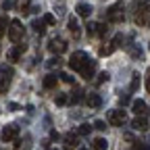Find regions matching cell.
<instances>
[{"instance_id": "6da1fadb", "label": "cell", "mask_w": 150, "mask_h": 150, "mask_svg": "<svg viewBox=\"0 0 150 150\" xmlns=\"http://www.w3.org/2000/svg\"><path fill=\"white\" fill-rule=\"evenodd\" d=\"M123 19H125V6H123V2L112 4L106 11V21H110V23H121Z\"/></svg>"}, {"instance_id": "7a4b0ae2", "label": "cell", "mask_w": 150, "mask_h": 150, "mask_svg": "<svg viewBox=\"0 0 150 150\" xmlns=\"http://www.w3.org/2000/svg\"><path fill=\"white\" fill-rule=\"evenodd\" d=\"M88 63H90V59H88V54H86L83 50L73 52V56L69 59V67H71L73 71H81V69H83Z\"/></svg>"}, {"instance_id": "3957f363", "label": "cell", "mask_w": 150, "mask_h": 150, "mask_svg": "<svg viewBox=\"0 0 150 150\" xmlns=\"http://www.w3.org/2000/svg\"><path fill=\"white\" fill-rule=\"evenodd\" d=\"M23 38V25L19 19H13L11 21V27H8V40L11 42H21Z\"/></svg>"}, {"instance_id": "277c9868", "label": "cell", "mask_w": 150, "mask_h": 150, "mask_svg": "<svg viewBox=\"0 0 150 150\" xmlns=\"http://www.w3.org/2000/svg\"><path fill=\"white\" fill-rule=\"evenodd\" d=\"M136 23L142 25V27H150V6H138Z\"/></svg>"}, {"instance_id": "5b68a950", "label": "cell", "mask_w": 150, "mask_h": 150, "mask_svg": "<svg viewBox=\"0 0 150 150\" xmlns=\"http://www.w3.org/2000/svg\"><path fill=\"white\" fill-rule=\"evenodd\" d=\"M11 75H13V69L0 67V94H6V92H8V86H11Z\"/></svg>"}, {"instance_id": "8992f818", "label": "cell", "mask_w": 150, "mask_h": 150, "mask_svg": "<svg viewBox=\"0 0 150 150\" xmlns=\"http://www.w3.org/2000/svg\"><path fill=\"white\" fill-rule=\"evenodd\" d=\"M106 119H108V123H110V125L119 127V125H123V123L127 121V115H125V110H110Z\"/></svg>"}, {"instance_id": "52a82bcc", "label": "cell", "mask_w": 150, "mask_h": 150, "mask_svg": "<svg viewBox=\"0 0 150 150\" xmlns=\"http://www.w3.org/2000/svg\"><path fill=\"white\" fill-rule=\"evenodd\" d=\"M17 136H19V127H17L15 123H11V125H6V127L2 129V134H0V138H2L4 142H11V140H17Z\"/></svg>"}, {"instance_id": "ba28073f", "label": "cell", "mask_w": 150, "mask_h": 150, "mask_svg": "<svg viewBox=\"0 0 150 150\" xmlns=\"http://www.w3.org/2000/svg\"><path fill=\"white\" fill-rule=\"evenodd\" d=\"M23 50H25V44H17V46H15L13 50H8V52H6V59H8L11 63H17L19 59H21Z\"/></svg>"}, {"instance_id": "9c48e42d", "label": "cell", "mask_w": 150, "mask_h": 150, "mask_svg": "<svg viewBox=\"0 0 150 150\" xmlns=\"http://www.w3.org/2000/svg\"><path fill=\"white\" fill-rule=\"evenodd\" d=\"M77 146H79L77 136H75V134H65V138H63V150H73Z\"/></svg>"}, {"instance_id": "30bf717a", "label": "cell", "mask_w": 150, "mask_h": 150, "mask_svg": "<svg viewBox=\"0 0 150 150\" xmlns=\"http://www.w3.org/2000/svg\"><path fill=\"white\" fill-rule=\"evenodd\" d=\"M48 50L54 52V54H61V52L67 50V42H65V40H52V42L48 44Z\"/></svg>"}, {"instance_id": "8fae6325", "label": "cell", "mask_w": 150, "mask_h": 150, "mask_svg": "<svg viewBox=\"0 0 150 150\" xmlns=\"http://www.w3.org/2000/svg\"><path fill=\"white\" fill-rule=\"evenodd\" d=\"M131 127H134L136 131H146L148 129V121L144 119V115H138L134 121H131Z\"/></svg>"}, {"instance_id": "7c38bea8", "label": "cell", "mask_w": 150, "mask_h": 150, "mask_svg": "<svg viewBox=\"0 0 150 150\" xmlns=\"http://www.w3.org/2000/svg\"><path fill=\"white\" fill-rule=\"evenodd\" d=\"M94 71H96V61H90V63H88V65L79 71V73L83 75L86 79H90V77H94Z\"/></svg>"}, {"instance_id": "4fadbf2b", "label": "cell", "mask_w": 150, "mask_h": 150, "mask_svg": "<svg viewBox=\"0 0 150 150\" xmlns=\"http://www.w3.org/2000/svg\"><path fill=\"white\" fill-rule=\"evenodd\" d=\"M56 81H59V77H56L54 73H48L46 77H44V81H42V86L46 90H52V88H56Z\"/></svg>"}, {"instance_id": "5bb4252c", "label": "cell", "mask_w": 150, "mask_h": 150, "mask_svg": "<svg viewBox=\"0 0 150 150\" xmlns=\"http://www.w3.org/2000/svg\"><path fill=\"white\" fill-rule=\"evenodd\" d=\"M67 27H69V31H71V35L73 38H79V23H77V19H75V17H71L69 19V23H67Z\"/></svg>"}, {"instance_id": "9a60e30c", "label": "cell", "mask_w": 150, "mask_h": 150, "mask_svg": "<svg viewBox=\"0 0 150 150\" xmlns=\"http://www.w3.org/2000/svg\"><path fill=\"white\" fill-rule=\"evenodd\" d=\"M86 102H88V106H92V108H98L102 100H100V96H98V94H92V92H90L88 96H86Z\"/></svg>"}, {"instance_id": "2e32d148", "label": "cell", "mask_w": 150, "mask_h": 150, "mask_svg": "<svg viewBox=\"0 0 150 150\" xmlns=\"http://www.w3.org/2000/svg\"><path fill=\"white\" fill-rule=\"evenodd\" d=\"M46 25H48V23L44 21V19H42V21H40V19H33V21H31V27H33V31H35V33H40V35L46 31Z\"/></svg>"}, {"instance_id": "e0dca14e", "label": "cell", "mask_w": 150, "mask_h": 150, "mask_svg": "<svg viewBox=\"0 0 150 150\" xmlns=\"http://www.w3.org/2000/svg\"><path fill=\"white\" fill-rule=\"evenodd\" d=\"M75 11H77L79 17H90V15H92V6L86 4V2H79L77 6H75Z\"/></svg>"}, {"instance_id": "ac0fdd59", "label": "cell", "mask_w": 150, "mask_h": 150, "mask_svg": "<svg viewBox=\"0 0 150 150\" xmlns=\"http://www.w3.org/2000/svg\"><path fill=\"white\" fill-rule=\"evenodd\" d=\"M131 108H134L136 115H144V112H146V102L144 100H134V102H131Z\"/></svg>"}, {"instance_id": "d6986e66", "label": "cell", "mask_w": 150, "mask_h": 150, "mask_svg": "<svg viewBox=\"0 0 150 150\" xmlns=\"http://www.w3.org/2000/svg\"><path fill=\"white\" fill-rule=\"evenodd\" d=\"M83 94H86V92H81V90H75V92L71 94L69 102H71V104H79V102L83 100Z\"/></svg>"}, {"instance_id": "ffe728a7", "label": "cell", "mask_w": 150, "mask_h": 150, "mask_svg": "<svg viewBox=\"0 0 150 150\" xmlns=\"http://www.w3.org/2000/svg\"><path fill=\"white\" fill-rule=\"evenodd\" d=\"M106 146H108V142H106L104 138H96V140H94L92 150H106Z\"/></svg>"}, {"instance_id": "44dd1931", "label": "cell", "mask_w": 150, "mask_h": 150, "mask_svg": "<svg viewBox=\"0 0 150 150\" xmlns=\"http://www.w3.org/2000/svg\"><path fill=\"white\" fill-rule=\"evenodd\" d=\"M54 102L59 104V106H65V104L69 102V96H67V94H56V96H54Z\"/></svg>"}, {"instance_id": "7402d4cb", "label": "cell", "mask_w": 150, "mask_h": 150, "mask_svg": "<svg viewBox=\"0 0 150 150\" xmlns=\"http://www.w3.org/2000/svg\"><path fill=\"white\" fill-rule=\"evenodd\" d=\"M17 8L21 11V13H29L31 8H29V0H19L17 2Z\"/></svg>"}, {"instance_id": "603a6c76", "label": "cell", "mask_w": 150, "mask_h": 150, "mask_svg": "<svg viewBox=\"0 0 150 150\" xmlns=\"http://www.w3.org/2000/svg\"><path fill=\"white\" fill-rule=\"evenodd\" d=\"M6 25H11V21H8V19H4V17H0V35H4L6 33Z\"/></svg>"}, {"instance_id": "cb8c5ba5", "label": "cell", "mask_w": 150, "mask_h": 150, "mask_svg": "<svg viewBox=\"0 0 150 150\" xmlns=\"http://www.w3.org/2000/svg\"><path fill=\"white\" fill-rule=\"evenodd\" d=\"M90 129H92V127H90L88 123L79 125V127H77V136H88V134H90Z\"/></svg>"}, {"instance_id": "d4e9b609", "label": "cell", "mask_w": 150, "mask_h": 150, "mask_svg": "<svg viewBox=\"0 0 150 150\" xmlns=\"http://www.w3.org/2000/svg\"><path fill=\"white\" fill-rule=\"evenodd\" d=\"M106 29H108V27H106L104 23H96V35H98V38H102V35L106 33Z\"/></svg>"}, {"instance_id": "484cf974", "label": "cell", "mask_w": 150, "mask_h": 150, "mask_svg": "<svg viewBox=\"0 0 150 150\" xmlns=\"http://www.w3.org/2000/svg\"><path fill=\"white\" fill-rule=\"evenodd\" d=\"M108 77H110V75H108L106 71H102V73H98V79H96V83L100 86V83H104V81H108Z\"/></svg>"}, {"instance_id": "4316f807", "label": "cell", "mask_w": 150, "mask_h": 150, "mask_svg": "<svg viewBox=\"0 0 150 150\" xmlns=\"http://www.w3.org/2000/svg\"><path fill=\"white\" fill-rule=\"evenodd\" d=\"M138 88H140V75L136 73V75H134V79H131V92H136Z\"/></svg>"}, {"instance_id": "83f0119b", "label": "cell", "mask_w": 150, "mask_h": 150, "mask_svg": "<svg viewBox=\"0 0 150 150\" xmlns=\"http://www.w3.org/2000/svg\"><path fill=\"white\" fill-rule=\"evenodd\" d=\"M46 65H48L50 69H52V67H61V59H59V56H52V59H50Z\"/></svg>"}, {"instance_id": "f1b7e54d", "label": "cell", "mask_w": 150, "mask_h": 150, "mask_svg": "<svg viewBox=\"0 0 150 150\" xmlns=\"http://www.w3.org/2000/svg\"><path fill=\"white\" fill-rule=\"evenodd\" d=\"M86 31H88V35H96V23H88Z\"/></svg>"}, {"instance_id": "f546056e", "label": "cell", "mask_w": 150, "mask_h": 150, "mask_svg": "<svg viewBox=\"0 0 150 150\" xmlns=\"http://www.w3.org/2000/svg\"><path fill=\"white\" fill-rule=\"evenodd\" d=\"M121 42H123V35H121V33H117V35H115V40H112L110 44L115 46V48H119V46H121Z\"/></svg>"}, {"instance_id": "4dcf8cb0", "label": "cell", "mask_w": 150, "mask_h": 150, "mask_svg": "<svg viewBox=\"0 0 150 150\" xmlns=\"http://www.w3.org/2000/svg\"><path fill=\"white\" fill-rule=\"evenodd\" d=\"M44 21H46V23H48V25H54V23H56V17H54V15H50V13H48V15H44Z\"/></svg>"}, {"instance_id": "1f68e13d", "label": "cell", "mask_w": 150, "mask_h": 150, "mask_svg": "<svg viewBox=\"0 0 150 150\" xmlns=\"http://www.w3.org/2000/svg\"><path fill=\"white\" fill-rule=\"evenodd\" d=\"M94 129L104 131V129H106V123H104V121H96V123H94Z\"/></svg>"}, {"instance_id": "d6a6232c", "label": "cell", "mask_w": 150, "mask_h": 150, "mask_svg": "<svg viewBox=\"0 0 150 150\" xmlns=\"http://www.w3.org/2000/svg\"><path fill=\"white\" fill-rule=\"evenodd\" d=\"M131 56H134V59H140V56H142V48H131Z\"/></svg>"}, {"instance_id": "836d02e7", "label": "cell", "mask_w": 150, "mask_h": 150, "mask_svg": "<svg viewBox=\"0 0 150 150\" xmlns=\"http://www.w3.org/2000/svg\"><path fill=\"white\" fill-rule=\"evenodd\" d=\"M61 77H63V81H65V83H73V77H71L69 73H63Z\"/></svg>"}, {"instance_id": "e575fe53", "label": "cell", "mask_w": 150, "mask_h": 150, "mask_svg": "<svg viewBox=\"0 0 150 150\" xmlns=\"http://www.w3.org/2000/svg\"><path fill=\"white\" fill-rule=\"evenodd\" d=\"M119 102L121 104H129V96H119Z\"/></svg>"}, {"instance_id": "d590c367", "label": "cell", "mask_w": 150, "mask_h": 150, "mask_svg": "<svg viewBox=\"0 0 150 150\" xmlns=\"http://www.w3.org/2000/svg\"><path fill=\"white\" fill-rule=\"evenodd\" d=\"M146 88H148V92H150V69H148V73H146Z\"/></svg>"}, {"instance_id": "8d00e7d4", "label": "cell", "mask_w": 150, "mask_h": 150, "mask_svg": "<svg viewBox=\"0 0 150 150\" xmlns=\"http://www.w3.org/2000/svg\"><path fill=\"white\" fill-rule=\"evenodd\" d=\"M8 108H11V110H19V108H21V106H19L17 102H11V104H8Z\"/></svg>"}, {"instance_id": "74e56055", "label": "cell", "mask_w": 150, "mask_h": 150, "mask_svg": "<svg viewBox=\"0 0 150 150\" xmlns=\"http://www.w3.org/2000/svg\"><path fill=\"white\" fill-rule=\"evenodd\" d=\"M134 150H148V148H146V146H142V144H136V146H134Z\"/></svg>"}, {"instance_id": "f35d334b", "label": "cell", "mask_w": 150, "mask_h": 150, "mask_svg": "<svg viewBox=\"0 0 150 150\" xmlns=\"http://www.w3.org/2000/svg\"><path fill=\"white\" fill-rule=\"evenodd\" d=\"M48 150H56V148H48Z\"/></svg>"}, {"instance_id": "ab89813d", "label": "cell", "mask_w": 150, "mask_h": 150, "mask_svg": "<svg viewBox=\"0 0 150 150\" xmlns=\"http://www.w3.org/2000/svg\"><path fill=\"white\" fill-rule=\"evenodd\" d=\"M81 150H86V148H81Z\"/></svg>"}]
</instances>
